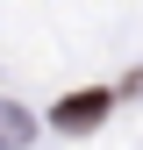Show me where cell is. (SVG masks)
I'll return each instance as SVG.
<instances>
[{"mask_svg": "<svg viewBox=\"0 0 143 150\" xmlns=\"http://www.w3.org/2000/svg\"><path fill=\"white\" fill-rule=\"evenodd\" d=\"M107 86H93V93H72V100H57L50 107V129H64V136H79V129H100L107 122Z\"/></svg>", "mask_w": 143, "mask_h": 150, "instance_id": "cell-1", "label": "cell"}]
</instances>
